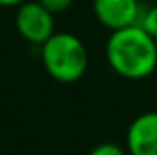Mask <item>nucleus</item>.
Listing matches in <instances>:
<instances>
[{
    "label": "nucleus",
    "instance_id": "obj_6",
    "mask_svg": "<svg viewBox=\"0 0 157 155\" xmlns=\"http://www.w3.org/2000/svg\"><path fill=\"white\" fill-rule=\"evenodd\" d=\"M137 26L143 28V29L157 42V6L148 7V9H143L141 20H139Z\"/></svg>",
    "mask_w": 157,
    "mask_h": 155
},
{
    "label": "nucleus",
    "instance_id": "obj_2",
    "mask_svg": "<svg viewBox=\"0 0 157 155\" xmlns=\"http://www.w3.org/2000/svg\"><path fill=\"white\" fill-rule=\"evenodd\" d=\"M40 59L48 75L62 84L77 82L88 70V49L77 35L53 33L40 46Z\"/></svg>",
    "mask_w": 157,
    "mask_h": 155
},
{
    "label": "nucleus",
    "instance_id": "obj_9",
    "mask_svg": "<svg viewBox=\"0 0 157 155\" xmlns=\"http://www.w3.org/2000/svg\"><path fill=\"white\" fill-rule=\"evenodd\" d=\"M24 2H28V0H0V6H4V7H18Z\"/></svg>",
    "mask_w": 157,
    "mask_h": 155
},
{
    "label": "nucleus",
    "instance_id": "obj_7",
    "mask_svg": "<svg viewBox=\"0 0 157 155\" xmlns=\"http://www.w3.org/2000/svg\"><path fill=\"white\" fill-rule=\"evenodd\" d=\"M75 0H39V4L46 9L49 11L51 15H59V13H64L71 7Z\"/></svg>",
    "mask_w": 157,
    "mask_h": 155
},
{
    "label": "nucleus",
    "instance_id": "obj_8",
    "mask_svg": "<svg viewBox=\"0 0 157 155\" xmlns=\"http://www.w3.org/2000/svg\"><path fill=\"white\" fill-rule=\"evenodd\" d=\"M88 155H126V153L115 142H102V144L95 146Z\"/></svg>",
    "mask_w": 157,
    "mask_h": 155
},
{
    "label": "nucleus",
    "instance_id": "obj_5",
    "mask_svg": "<svg viewBox=\"0 0 157 155\" xmlns=\"http://www.w3.org/2000/svg\"><path fill=\"white\" fill-rule=\"evenodd\" d=\"M126 146L130 155H157V112H146L130 124Z\"/></svg>",
    "mask_w": 157,
    "mask_h": 155
},
{
    "label": "nucleus",
    "instance_id": "obj_1",
    "mask_svg": "<svg viewBox=\"0 0 157 155\" xmlns=\"http://www.w3.org/2000/svg\"><path fill=\"white\" fill-rule=\"evenodd\" d=\"M106 59L117 75L141 80L155 71L157 42L139 26L112 31L106 42Z\"/></svg>",
    "mask_w": 157,
    "mask_h": 155
},
{
    "label": "nucleus",
    "instance_id": "obj_4",
    "mask_svg": "<svg viewBox=\"0 0 157 155\" xmlns=\"http://www.w3.org/2000/svg\"><path fill=\"white\" fill-rule=\"evenodd\" d=\"M97 20L112 31L137 26L143 15L139 0H93Z\"/></svg>",
    "mask_w": 157,
    "mask_h": 155
},
{
    "label": "nucleus",
    "instance_id": "obj_3",
    "mask_svg": "<svg viewBox=\"0 0 157 155\" xmlns=\"http://www.w3.org/2000/svg\"><path fill=\"white\" fill-rule=\"evenodd\" d=\"M15 26L22 39L37 46H42L55 33L53 15L46 11L39 2H29V0L17 7Z\"/></svg>",
    "mask_w": 157,
    "mask_h": 155
}]
</instances>
